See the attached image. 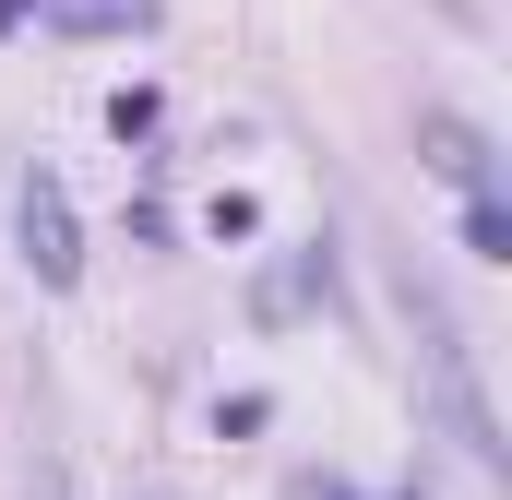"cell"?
I'll use <instances>...</instances> for the list:
<instances>
[{
  "instance_id": "2",
  "label": "cell",
  "mask_w": 512,
  "mask_h": 500,
  "mask_svg": "<svg viewBox=\"0 0 512 500\" xmlns=\"http://www.w3.org/2000/svg\"><path fill=\"white\" fill-rule=\"evenodd\" d=\"M24 239H36V274H48V286H72V262H84V250H72V215H60V179H36V191H24Z\"/></svg>"
},
{
  "instance_id": "1",
  "label": "cell",
  "mask_w": 512,
  "mask_h": 500,
  "mask_svg": "<svg viewBox=\"0 0 512 500\" xmlns=\"http://www.w3.org/2000/svg\"><path fill=\"white\" fill-rule=\"evenodd\" d=\"M405 310H417V346H429V381H441V405H453L465 453H477V465H501V441H489V405H477V381H465V346H453V310H441L429 286H405Z\"/></svg>"
}]
</instances>
